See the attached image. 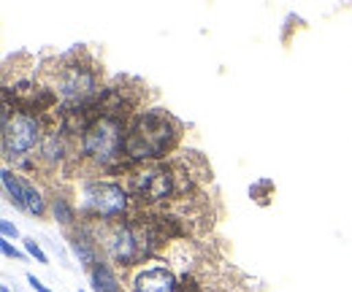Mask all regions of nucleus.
<instances>
[{
    "label": "nucleus",
    "instance_id": "0eeeda50",
    "mask_svg": "<svg viewBox=\"0 0 352 292\" xmlns=\"http://www.w3.org/2000/svg\"><path fill=\"white\" fill-rule=\"evenodd\" d=\"M176 276L168 268H144L135 279H133V292H176Z\"/></svg>",
    "mask_w": 352,
    "mask_h": 292
},
{
    "label": "nucleus",
    "instance_id": "1a4fd4ad",
    "mask_svg": "<svg viewBox=\"0 0 352 292\" xmlns=\"http://www.w3.org/2000/svg\"><path fill=\"white\" fill-rule=\"evenodd\" d=\"M41 155H44V160H49V163H63L65 160L68 149H65V133L63 130H54V133L44 135Z\"/></svg>",
    "mask_w": 352,
    "mask_h": 292
},
{
    "label": "nucleus",
    "instance_id": "f257e3e1",
    "mask_svg": "<svg viewBox=\"0 0 352 292\" xmlns=\"http://www.w3.org/2000/svg\"><path fill=\"white\" fill-rule=\"evenodd\" d=\"M179 138V125L171 114L152 109L141 111L131 125L125 138V155L131 160H160L166 152H171Z\"/></svg>",
    "mask_w": 352,
    "mask_h": 292
},
{
    "label": "nucleus",
    "instance_id": "7ed1b4c3",
    "mask_svg": "<svg viewBox=\"0 0 352 292\" xmlns=\"http://www.w3.org/2000/svg\"><path fill=\"white\" fill-rule=\"evenodd\" d=\"M131 195L141 203H163L182 192L179 173L168 166H146L131 173Z\"/></svg>",
    "mask_w": 352,
    "mask_h": 292
},
{
    "label": "nucleus",
    "instance_id": "423d86ee",
    "mask_svg": "<svg viewBox=\"0 0 352 292\" xmlns=\"http://www.w3.org/2000/svg\"><path fill=\"white\" fill-rule=\"evenodd\" d=\"M44 144L41 138V122L33 114H16L8 125L3 127V152L8 160H25L30 157L38 146Z\"/></svg>",
    "mask_w": 352,
    "mask_h": 292
},
{
    "label": "nucleus",
    "instance_id": "9b49d317",
    "mask_svg": "<svg viewBox=\"0 0 352 292\" xmlns=\"http://www.w3.org/2000/svg\"><path fill=\"white\" fill-rule=\"evenodd\" d=\"M92 290L95 292H122L120 290V282L114 276V271L106 265V262H98L92 268Z\"/></svg>",
    "mask_w": 352,
    "mask_h": 292
},
{
    "label": "nucleus",
    "instance_id": "ddd939ff",
    "mask_svg": "<svg viewBox=\"0 0 352 292\" xmlns=\"http://www.w3.org/2000/svg\"><path fill=\"white\" fill-rule=\"evenodd\" d=\"M25 211H30L33 216H41L46 211V201H44V195L28 181V192H25Z\"/></svg>",
    "mask_w": 352,
    "mask_h": 292
},
{
    "label": "nucleus",
    "instance_id": "20e7f679",
    "mask_svg": "<svg viewBox=\"0 0 352 292\" xmlns=\"http://www.w3.org/2000/svg\"><path fill=\"white\" fill-rule=\"evenodd\" d=\"M54 92H57V98H60L68 109L92 103V100L100 95L95 71L87 68V65H82V63H68V65H63V68L57 71Z\"/></svg>",
    "mask_w": 352,
    "mask_h": 292
},
{
    "label": "nucleus",
    "instance_id": "f8f14e48",
    "mask_svg": "<svg viewBox=\"0 0 352 292\" xmlns=\"http://www.w3.org/2000/svg\"><path fill=\"white\" fill-rule=\"evenodd\" d=\"M52 211H54L57 222H63V225H71L76 219V211L68 203V198H63V195H54L52 198Z\"/></svg>",
    "mask_w": 352,
    "mask_h": 292
},
{
    "label": "nucleus",
    "instance_id": "a211bd4d",
    "mask_svg": "<svg viewBox=\"0 0 352 292\" xmlns=\"http://www.w3.org/2000/svg\"><path fill=\"white\" fill-rule=\"evenodd\" d=\"M0 292H11V290H8V287H3V290H0Z\"/></svg>",
    "mask_w": 352,
    "mask_h": 292
},
{
    "label": "nucleus",
    "instance_id": "4468645a",
    "mask_svg": "<svg viewBox=\"0 0 352 292\" xmlns=\"http://www.w3.org/2000/svg\"><path fill=\"white\" fill-rule=\"evenodd\" d=\"M25 247H28V251H30V254H33V257H36L38 262H44V265L49 262V260H46V254L41 251V247H38L36 241H25Z\"/></svg>",
    "mask_w": 352,
    "mask_h": 292
},
{
    "label": "nucleus",
    "instance_id": "6e6552de",
    "mask_svg": "<svg viewBox=\"0 0 352 292\" xmlns=\"http://www.w3.org/2000/svg\"><path fill=\"white\" fill-rule=\"evenodd\" d=\"M71 249L76 251V257H79L82 265H87V268H95V265H98V247H95V241H92V236H89L87 230L74 233Z\"/></svg>",
    "mask_w": 352,
    "mask_h": 292
},
{
    "label": "nucleus",
    "instance_id": "f03ea898",
    "mask_svg": "<svg viewBox=\"0 0 352 292\" xmlns=\"http://www.w3.org/2000/svg\"><path fill=\"white\" fill-rule=\"evenodd\" d=\"M125 138H128V127L122 120L98 117L82 138V152L95 166L114 168L122 157H128L125 155Z\"/></svg>",
    "mask_w": 352,
    "mask_h": 292
},
{
    "label": "nucleus",
    "instance_id": "dca6fc26",
    "mask_svg": "<svg viewBox=\"0 0 352 292\" xmlns=\"http://www.w3.org/2000/svg\"><path fill=\"white\" fill-rule=\"evenodd\" d=\"M0 249H3V254H6V257H14V260H22V251H16V249H14V247H11V244H8L6 238L0 241Z\"/></svg>",
    "mask_w": 352,
    "mask_h": 292
},
{
    "label": "nucleus",
    "instance_id": "2eb2a0df",
    "mask_svg": "<svg viewBox=\"0 0 352 292\" xmlns=\"http://www.w3.org/2000/svg\"><path fill=\"white\" fill-rule=\"evenodd\" d=\"M0 230H3V238H16V236H19V230H16L8 219H3V222H0Z\"/></svg>",
    "mask_w": 352,
    "mask_h": 292
},
{
    "label": "nucleus",
    "instance_id": "9d476101",
    "mask_svg": "<svg viewBox=\"0 0 352 292\" xmlns=\"http://www.w3.org/2000/svg\"><path fill=\"white\" fill-rule=\"evenodd\" d=\"M3 187H6V195L8 201L16 206V209H25V192H28V181H22L14 170H3Z\"/></svg>",
    "mask_w": 352,
    "mask_h": 292
},
{
    "label": "nucleus",
    "instance_id": "39448f33",
    "mask_svg": "<svg viewBox=\"0 0 352 292\" xmlns=\"http://www.w3.org/2000/svg\"><path fill=\"white\" fill-rule=\"evenodd\" d=\"M82 206L92 219H117L128 211V190L114 181H89L82 192Z\"/></svg>",
    "mask_w": 352,
    "mask_h": 292
},
{
    "label": "nucleus",
    "instance_id": "f3484780",
    "mask_svg": "<svg viewBox=\"0 0 352 292\" xmlns=\"http://www.w3.org/2000/svg\"><path fill=\"white\" fill-rule=\"evenodd\" d=\"M28 282H30V287H33L36 292H52V290H46V287L38 282V279H36V276H28Z\"/></svg>",
    "mask_w": 352,
    "mask_h": 292
}]
</instances>
